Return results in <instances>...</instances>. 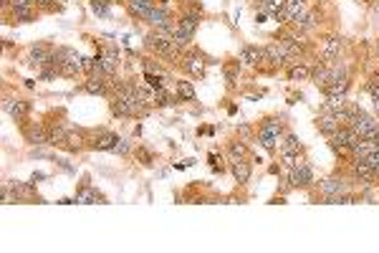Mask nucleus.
Returning <instances> with one entry per match:
<instances>
[{
	"instance_id": "obj_1",
	"label": "nucleus",
	"mask_w": 379,
	"mask_h": 253,
	"mask_svg": "<svg viewBox=\"0 0 379 253\" xmlns=\"http://www.w3.org/2000/svg\"><path fill=\"white\" fill-rule=\"evenodd\" d=\"M286 180H288V185L296 188V190H306V188H311V185H316V175H314L311 162H309L306 157H301L298 159V165L288 170Z\"/></svg>"
},
{
	"instance_id": "obj_2",
	"label": "nucleus",
	"mask_w": 379,
	"mask_h": 253,
	"mask_svg": "<svg viewBox=\"0 0 379 253\" xmlns=\"http://www.w3.org/2000/svg\"><path fill=\"white\" fill-rule=\"evenodd\" d=\"M210 63H215V61H212V59H205L203 51H185V56H182V61H179V68H182L185 74L195 76V79H205V71H207Z\"/></svg>"
},
{
	"instance_id": "obj_3",
	"label": "nucleus",
	"mask_w": 379,
	"mask_h": 253,
	"mask_svg": "<svg viewBox=\"0 0 379 253\" xmlns=\"http://www.w3.org/2000/svg\"><path fill=\"white\" fill-rule=\"evenodd\" d=\"M351 183L354 180H347L341 175L323 177V180H319V195H344V192H351Z\"/></svg>"
},
{
	"instance_id": "obj_4",
	"label": "nucleus",
	"mask_w": 379,
	"mask_h": 253,
	"mask_svg": "<svg viewBox=\"0 0 379 253\" xmlns=\"http://www.w3.org/2000/svg\"><path fill=\"white\" fill-rule=\"evenodd\" d=\"M3 112L10 114L15 122H26L30 114V101H26V99H5L3 101Z\"/></svg>"
},
{
	"instance_id": "obj_5",
	"label": "nucleus",
	"mask_w": 379,
	"mask_h": 253,
	"mask_svg": "<svg viewBox=\"0 0 379 253\" xmlns=\"http://www.w3.org/2000/svg\"><path fill=\"white\" fill-rule=\"evenodd\" d=\"M263 51H265V63H270V66H283V63L291 61L288 51H286V48H283V43H278V41L265 43V46H263Z\"/></svg>"
},
{
	"instance_id": "obj_6",
	"label": "nucleus",
	"mask_w": 379,
	"mask_h": 253,
	"mask_svg": "<svg viewBox=\"0 0 379 253\" xmlns=\"http://www.w3.org/2000/svg\"><path fill=\"white\" fill-rule=\"evenodd\" d=\"M321 26V10H306V15L303 18H298V21H293L291 23V28L296 33H311V31H316Z\"/></svg>"
},
{
	"instance_id": "obj_7",
	"label": "nucleus",
	"mask_w": 379,
	"mask_h": 253,
	"mask_svg": "<svg viewBox=\"0 0 379 253\" xmlns=\"http://www.w3.org/2000/svg\"><path fill=\"white\" fill-rule=\"evenodd\" d=\"M238 61L245 63V66H261V63H265V51H263L261 46L245 43L240 48V53H238Z\"/></svg>"
},
{
	"instance_id": "obj_8",
	"label": "nucleus",
	"mask_w": 379,
	"mask_h": 253,
	"mask_svg": "<svg viewBox=\"0 0 379 253\" xmlns=\"http://www.w3.org/2000/svg\"><path fill=\"white\" fill-rule=\"evenodd\" d=\"M74 200H76V203H81V205H91V203H101V205H104V203H109L104 192H99L96 188H91V185H88V180L79 190H76Z\"/></svg>"
},
{
	"instance_id": "obj_9",
	"label": "nucleus",
	"mask_w": 379,
	"mask_h": 253,
	"mask_svg": "<svg viewBox=\"0 0 379 253\" xmlns=\"http://www.w3.org/2000/svg\"><path fill=\"white\" fill-rule=\"evenodd\" d=\"M341 35H326L323 38V43H321V59L326 63L336 61L339 59V53H341Z\"/></svg>"
},
{
	"instance_id": "obj_10",
	"label": "nucleus",
	"mask_w": 379,
	"mask_h": 253,
	"mask_svg": "<svg viewBox=\"0 0 379 253\" xmlns=\"http://www.w3.org/2000/svg\"><path fill=\"white\" fill-rule=\"evenodd\" d=\"M147 23L152 26V28H170L175 21H172V15H170V10L167 8H154V10H149V15L145 18Z\"/></svg>"
},
{
	"instance_id": "obj_11",
	"label": "nucleus",
	"mask_w": 379,
	"mask_h": 253,
	"mask_svg": "<svg viewBox=\"0 0 379 253\" xmlns=\"http://www.w3.org/2000/svg\"><path fill=\"white\" fill-rule=\"evenodd\" d=\"M339 127H344V124L336 119V114H334V112H321L319 117H316V129H319L321 134H326V137H331Z\"/></svg>"
},
{
	"instance_id": "obj_12",
	"label": "nucleus",
	"mask_w": 379,
	"mask_h": 253,
	"mask_svg": "<svg viewBox=\"0 0 379 253\" xmlns=\"http://www.w3.org/2000/svg\"><path fill=\"white\" fill-rule=\"evenodd\" d=\"M230 172H233L235 183L243 188V185H248V183H250L253 167H250V162H248V159H238V162H230Z\"/></svg>"
},
{
	"instance_id": "obj_13",
	"label": "nucleus",
	"mask_w": 379,
	"mask_h": 253,
	"mask_svg": "<svg viewBox=\"0 0 379 253\" xmlns=\"http://www.w3.org/2000/svg\"><path fill=\"white\" fill-rule=\"evenodd\" d=\"M119 137L117 132H106V129H101V134L96 137V142L91 144V147H96L99 152H114V147L119 144Z\"/></svg>"
},
{
	"instance_id": "obj_14",
	"label": "nucleus",
	"mask_w": 379,
	"mask_h": 253,
	"mask_svg": "<svg viewBox=\"0 0 379 253\" xmlns=\"http://www.w3.org/2000/svg\"><path fill=\"white\" fill-rule=\"evenodd\" d=\"M124 5H127V10H129L132 15H137V18H147V15H149V10H154V8H157V0H124Z\"/></svg>"
},
{
	"instance_id": "obj_15",
	"label": "nucleus",
	"mask_w": 379,
	"mask_h": 253,
	"mask_svg": "<svg viewBox=\"0 0 379 253\" xmlns=\"http://www.w3.org/2000/svg\"><path fill=\"white\" fill-rule=\"evenodd\" d=\"M23 132H26V139L28 144H48V129L43 124H23Z\"/></svg>"
},
{
	"instance_id": "obj_16",
	"label": "nucleus",
	"mask_w": 379,
	"mask_h": 253,
	"mask_svg": "<svg viewBox=\"0 0 379 253\" xmlns=\"http://www.w3.org/2000/svg\"><path fill=\"white\" fill-rule=\"evenodd\" d=\"M10 190L15 195V200H35V185L33 183H21V180H13Z\"/></svg>"
},
{
	"instance_id": "obj_17",
	"label": "nucleus",
	"mask_w": 379,
	"mask_h": 253,
	"mask_svg": "<svg viewBox=\"0 0 379 253\" xmlns=\"http://www.w3.org/2000/svg\"><path fill=\"white\" fill-rule=\"evenodd\" d=\"M84 89H86L88 94H94V96L109 94V89H106V76H104V74H101V76H88L86 84H84Z\"/></svg>"
},
{
	"instance_id": "obj_18",
	"label": "nucleus",
	"mask_w": 379,
	"mask_h": 253,
	"mask_svg": "<svg viewBox=\"0 0 379 253\" xmlns=\"http://www.w3.org/2000/svg\"><path fill=\"white\" fill-rule=\"evenodd\" d=\"M179 28L185 33H190V35H195L197 33V26H200V13H192V10H187V13H182L179 15Z\"/></svg>"
},
{
	"instance_id": "obj_19",
	"label": "nucleus",
	"mask_w": 379,
	"mask_h": 253,
	"mask_svg": "<svg viewBox=\"0 0 379 253\" xmlns=\"http://www.w3.org/2000/svg\"><path fill=\"white\" fill-rule=\"evenodd\" d=\"M311 81L323 92V89L329 86V81H331V68H329L326 63H319L316 68H311Z\"/></svg>"
},
{
	"instance_id": "obj_20",
	"label": "nucleus",
	"mask_w": 379,
	"mask_h": 253,
	"mask_svg": "<svg viewBox=\"0 0 379 253\" xmlns=\"http://www.w3.org/2000/svg\"><path fill=\"white\" fill-rule=\"evenodd\" d=\"M278 147L281 150H286V152H303V144H301V139L293 134V132H283V137H281V142H278Z\"/></svg>"
},
{
	"instance_id": "obj_21",
	"label": "nucleus",
	"mask_w": 379,
	"mask_h": 253,
	"mask_svg": "<svg viewBox=\"0 0 379 253\" xmlns=\"http://www.w3.org/2000/svg\"><path fill=\"white\" fill-rule=\"evenodd\" d=\"M306 10H309V5H306V3H293V0H288V3H286V8H283V13H286V18H288V26H291L293 21L303 18V15H306Z\"/></svg>"
},
{
	"instance_id": "obj_22",
	"label": "nucleus",
	"mask_w": 379,
	"mask_h": 253,
	"mask_svg": "<svg viewBox=\"0 0 379 253\" xmlns=\"http://www.w3.org/2000/svg\"><path fill=\"white\" fill-rule=\"evenodd\" d=\"M228 159L230 162H238V159H248V144L243 139H235L228 144Z\"/></svg>"
},
{
	"instance_id": "obj_23",
	"label": "nucleus",
	"mask_w": 379,
	"mask_h": 253,
	"mask_svg": "<svg viewBox=\"0 0 379 253\" xmlns=\"http://www.w3.org/2000/svg\"><path fill=\"white\" fill-rule=\"evenodd\" d=\"M347 104H349L347 94H329L321 109H323V112H339V109H344Z\"/></svg>"
},
{
	"instance_id": "obj_24",
	"label": "nucleus",
	"mask_w": 379,
	"mask_h": 253,
	"mask_svg": "<svg viewBox=\"0 0 379 253\" xmlns=\"http://www.w3.org/2000/svg\"><path fill=\"white\" fill-rule=\"evenodd\" d=\"M68 134H71V132H68V129H66V127H51V129H48V144H56V147H63V144H66V139H68Z\"/></svg>"
},
{
	"instance_id": "obj_25",
	"label": "nucleus",
	"mask_w": 379,
	"mask_h": 253,
	"mask_svg": "<svg viewBox=\"0 0 379 253\" xmlns=\"http://www.w3.org/2000/svg\"><path fill=\"white\" fill-rule=\"evenodd\" d=\"M10 18H13V23H30V21H35V10H33V5H28V8H13Z\"/></svg>"
},
{
	"instance_id": "obj_26",
	"label": "nucleus",
	"mask_w": 379,
	"mask_h": 253,
	"mask_svg": "<svg viewBox=\"0 0 379 253\" xmlns=\"http://www.w3.org/2000/svg\"><path fill=\"white\" fill-rule=\"evenodd\" d=\"M306 79H311V68L306 63L298 61L288 68V81H306Z\"/></svg>"
},
{
	"instance_id": "obj_27",
	"label": "nucleus",
	"mask_w": 379,
	"mask_h": 253,
	"mask_svg": "<svg viewBox=\"0 0 379 253\" xmlns=\"http://www.w3.org/2000/svg\"><path fill=\"white\" fill-rule=\"evenodd\" d=\"M175 101H179V96H172L167 92V86H162V89H154V106H172Z\"/></svg>"
},
{
	"instance_id": "obj_28",
	"label": "nucleus",
	"mask_w": 379,
	"mask_h": 253,
	"mask_svg": "<svg viewBox=\"0 0 379 253\" xmlns=\"http://www.w3.org/2000/svg\"><path fill=\"white\" fill-rule=\"evenodd\" d=\"M175 89H177V96H179L182 101H192V99H195V86H192V81L177 79V81H175Z\"/></svg>"
},
{
	"instance_id": "obj_29",
	"label": "nucleus",
	"mask_w": 379,
	"mask_h": 253,
	"mask_svg": "<svg viewBox=\"0 0 379 253\" xmlns=\"http://www.w3.org/2000/svg\"><path fill=\"white\" fill-rule=\"evenodd\" d=\"M109 109H112V114H114V117H129V104H127V99H124V96H112Z\"/></svg>"
},
{
	"instance_id": "obj_30",
	"label": "nucleus",
	"mask_w": 379,
	"mask_h": 253,
	"mask_svg": "<svg viewBox=\"0 0 379 253\" xmlns=\"http://www.w3.org/2000/svg\"><path fill=\"white\" fill-rule=\"evenodd\" d=\"M223 74H225V81H228V86L233 89L235 81H238V76H240V61H238V59H233L230 63H225Z\"/></svg>"
},
{
	"instance_id": "obj_31",
	"label": "nucleus",
	"mask_w": 379,
	"mask_h": 253,
	"mask_svg": "<svg viewBox=\"0 0 379 253\" xmlns=\"http://www.w3.org/2000/svg\"><path fill=\"white\" fill-rule=\"evenodd\" d=\"M91 10L99 18H109L112 15V0H91Z\"/></svg>"
},
{
	"instance_id": "obj_32",
	"label": "nucleus",
	"mask_w": 379,
	"mask_h": 253,
	"mask_svg": "<svg viewBox=\"0 0 379 253\" xmlns=\"http://www.w3.org/2000/svg\"><path fill=\"white\" fill-rule=\"evenodd\" d=\"M301 157H303L301 152H286V150H281V167H283V170H291V167L298 165Z\"/></svg>"
},
{
	"instance_id": "obj_33",
	"label": "nucleus",
	"mask_w": 379,
	"mask_h": 253,
	"mask_svg": "<svg viewBox=\"0 0 379 253\" xmlns=\"http://www.w3.org/2000/svg\"><path fill=\"white\" fill-rule=\"evenodd\" d=\"M258 142H261L263 150H268V152H276V147H278V137H273V134H265V132H258Z\"/></svg>"
},
{
	"instance_id": "obj_34",
	"label": "nucleus",
	"mask_w": 379,
	"mask_h": 253,
	"mask_svg": "<svg viewBox=\"0 0 379 253\" xmlns=\"http://www.w3.org/2000/svg\"><path fill=\"white\" fill-rule=\"evenodd\" d=\"M134 94H137L139 101H145L147 106H154V89H152V86H142V84H139Z\"/></svg>"
},
{
	"instance_id": "obj_35",
	"label": "nucleus",
	"mask_w": 379,
	"mask_h": 253,
	"mask_svg": "<svg viewBox=\"0 0 379 253\" xmlns=\"http://www.w3.org/2000/svg\"><path fill=\"white\" fill-rule=\"evenodd\" d=\"M134 155H137V162H142L145 167H152V165H154V155H152L147 147H137Z\"/></svg>"
},
{
	"instance_id": "obj_36",
	"label": "nucleus",
	"mask_w": 379,
	"mask_h": 253,
	"mask_svg": "<svg viewBox=\"0 0 379 253\" xmlns=\"http://www.w3.org/2000/svg\"><path fill=\"white\" fill-rule=\"evenodd\" d=\"M142 66H145L147 74H167V71L162 68V63L157 61V59H145V61H142Z\"/></svg>"
},
{
	"instance_id": "obj_37",
	"label": "nucleus",
	"mask_w": 379,
	"mask_h": 253,
	"mask_svg": "<svg viewBox=\"0 0 379 253\" xmlns=\"http://www.w3.org/2000/svg\"><path fill=\"white\" fill-rule=\"evenodd\" d=\"M114 155H119V157H127V155H132V142L129 139H119V144L114 147Z\"/></svg>"
},
{
	"instance_id": "obj_38",
	"label": "nucleus",
	"mask_w": 379,
	"mask_h": 253,
	"mask_svg": "<svg viewBox=\"0 0 379 253\" xmlns=\"http://www.w3.org/2000/svg\"><path fill=\"white\" fill-rule=\"evenodd\" d=\"M367 92H369V96L377 101L379 99V81L377 79H369V81H367Z\"/></svg>"
},
{
	"instance_id": "obj_39",
	"label": "nucleus",
	"mask_w": 379,
	"mask_h": 253,
	"mask_svg": "<svg viewBox=\"0 0 379 253\" xmlns=\"http://www.w3.org/2000/svg\"><path fill=\"white\" fill-rule=\"evenodd\" d=\"M238 137H240V139H250V137H253L250 124H238Z\"/></svg>"
},
{
	"instance_id": "obj_40",
	"label": "nucleus",
	"mask_w": 379,
	"mask_h": 253,
	"mask_svg": "<svg viewBox=\"0 0 379 253\" xmlns=\"http://www.w3.org/2000/svg\"><path fill=\"white\" fill-rule=\"evenodd\" d=\"M46 177H48V175H46V172H41V170H35V172H33V175H30V183H33V185H35V183H41V180H46Z\"/></svg>"
},
{
	"instance_id": "obj_41",
	"label": "nucleus",
	"mask_w": 379,
	"mask_h": 253,
	"mask_svg": "<svg viewBox=\"0 0 379 253\" xmlns=\"http://www.w3.org/2000/svg\"><path fill=\"white\" fill-rule=\"evenodd\" d=\"M56 162H59V167L63 170V172H68V175H74V172H76V170H74L71 165H66V159H56Z\"/></svg>"
},
{
	"instance_id": "obj_42",
	"label": "nucleus",
	"mask_w": 379,
	"mask_h": 253,
	"mask_svg": "<svg viewBox=\"0 0 379 253\" xmlns=\"http://www.w3.org/2000/svg\"><path fill=\"white\" fill-rule=\"evenodd\" d=\"M265 15H268V13H256V23H265Z\"/></svg>"
},
{
	"instance_id": "obj_43",
	"label": "nucleus",
	"mask_w": 379,
	"mask_h": 253,
	"mask_svg": "<svg viewBox=\"0 0 379 253\" xmlns=\"http://www.w3.org/2000/svg\"><path fill=\"white\" fill-rule=\"evenodd\" d=\"M71 203H76V200H71V197H61L59 205H71Z\"/></svg>"
},
{
	"instance_id": "obj_44",
	"label": "nucleus",
	"mask_w": 379,
	"mask_h": 253,
	"mask_svg": "<svg viewBox=\"0 0 379 253\" xmlns=\"http://www.w3.org/2000/svg\"><path fill=\"white\" fill-rule=\"evenodd\" d=\"M374 10H377V13H379V0H377V3H374Z\"/></svg>"
},
{
	"instance_id": "obj_45",
	"label": "nucleus",
	"mask_w": 379,
	"mask_h": 253,
	"mask_svg": "<svg viewBox=\"0 0 379 253\" xmlns=\"http://www.w3.org/2000/svg\"><path fill=\"white\" fill-rule=\"evenodd\" d=\"M316 3H319V5H323V3H329V0H316Z\"/></svg>"
},
{
	"instance_id": "obj_46",
	"label": "nucleus",
	"mask_w": 379,
	"mask_h": 253,
	"mask_svg": "<svg viewBox=\"0 0 379 253\" xmlns=\"http://www.w3.org/2000/svg\"><path fill=\"white\" fill-rule=\"evenodd\" d=\"M293 3H309V0H293Z\"/></svg>"
},
{
	"instance_id": "obj_47",
	"label": "nucleus",
	"mask_w": 379,
	"mask_h": 253,
	"mask_svg": "<svg viewBox=\"0 0 379 253\" xmlns=\"http://www.w3.org/2000/svg\"><path fill=\"white\" fill-rule=\"evenodd\" d=\"M377 180H379V172H377Z\"/></svg>"
}]
</instances>
